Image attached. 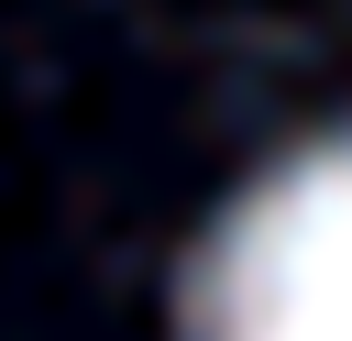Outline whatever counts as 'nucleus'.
Masks as SVG:
<instances>
[{"instance_id": "obj_1", "label": "nucleus", "mask_w": 352, "mask_h": 341, "mask_svg": "<svg viewBox=\"0 0 352 341\" xmlns=\"http://www.w3.org/2000/svg\"><path fill=\"white\" fill-rule=\"evenodd\" d=\"M187 341H352V132L264 165L187 275Z\"/></svg>"}]
</instances>
